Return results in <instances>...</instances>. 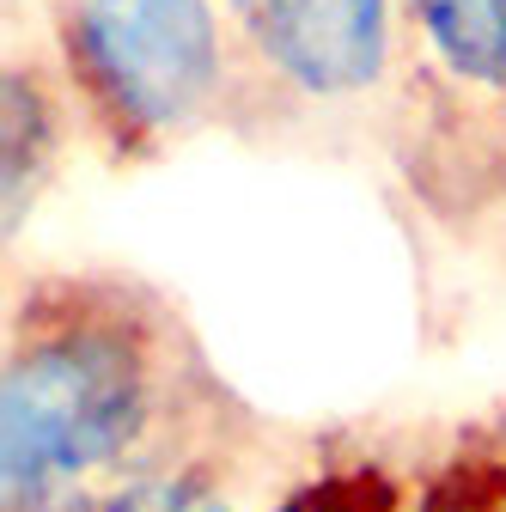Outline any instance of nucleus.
I'll return each instance as SVG.
<instances>
[{
  "label": "nucleus",
  "instance_id": "obj_1",
  "mask_svg": "<svg viewBox=\"0 0 506 512\" xmlns=\"http://www.w3.org/2000/svg\"><path fill=\"white\" fill-rule=\"evenodd\" d=\"M244 409L129 275H43L0 354V512H86L122 482L232 470Z\"/></svg>",
  "mask_w": 506,
  "mask_h": 512
},
{
  "label": "nucleus",
  "instance_id": "obj_2",
  "mask_svg": "<svg viewBox=\"0 0 506 512\" xmlns=\"http://www.w3.org/2000/svg\"><path fill=\"white\" fill-rule=\"evenodd\" d=\"M74 122L110 165H153L232 116L220 0H37Z\"/></svg>",
  "mask_w": 506,
  "mask_h": 512
},
{
  "label": "nucleus",
  "instance_id": "obj_3",
  "mask_svg": "<svg viewBox=\"0 0 506 512\" xmlns=\"http://www.w3.org/2000/svg\"><path fill=\"white\" fill-rule=\"evenodd\" d=\"M409 37L403 171L446 214L506 189V0H397Z\"/></svg>",
  "mask_w": 506,
  "mask_h": 512
},
{
  "label": "nucleus",
  "instance_id": "obj_4",
  "mask_svg": "<svg viewBox=\"0 0 506 512\" xmlns=\"http://www.w3.org/2000/svg\"><path fill=\"white\" fill-rule=\"evenodd\" d=\"M232 37V122L354 110L397 80V0H220Z\"/></svg>",
  "mask_w": 506,
  "mask_h": 512
},
{
  "label": "nucleus",
  "instance_id": "obj_5",
  "mask_svg": "<svg viewBox=\"0 0 506 512\" xmlns=\"http://www.w3.org/2000/svg\"><path fill=\"white\" fill-rule=\"evenodd\" d=\"M68 86L61 74H49L37 55H7V74H0V220L7 238L31 220L37 196L49 189L61 147H68Z\"/></svg>",
  "mask_w": 506,
  "mask_h": 512
},
{
  "label": "nucleus",
  "instance_id": "obj_6",
  "mask_svg": "<svg viewBox=\"0 0 506 512\" xmlns=\"http://www.w3.org/2000/svg\"><path fill=\"white\" fill-rule=\"evenodd\" d=\"M226 470H165V476H141L122 482L104 500H92L86 512H238L226 500Z\"/></svg>",
  "mask_w": 506,
  "mask_h": 512
},
{
  "label": "nucleus",
  "instance_id": "obj_7",
  "mask_svg": "<svg viewBox=\"0 0 506 512\" xmlns=\"http://www.w3.org/2000/svg\"><path fill=\"white\" fill-rule=\"evenodd\" d=\"M500 147H506V110H500Z\"/></svg>",
  "mask_w": 506,
  "mask_h": 512
}]
</instances>
